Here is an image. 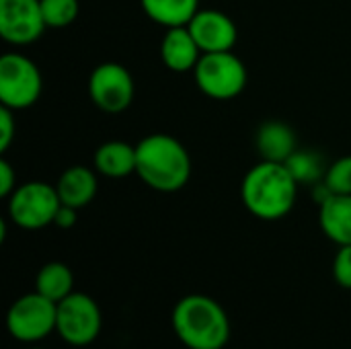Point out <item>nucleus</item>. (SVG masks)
Instances as JSON below:
<instances>
[{
    "instance_id": "9d476101",
    "label": "nucleus",
    "mask_w": 351,
    "mask_h": 349,
    "mask_svg": "<svg viewBox=\"0 0 351 349\" xmlns=\"http://www.w3.org/2000/svg\"><path fill=\"white\" fill-rule=\"evenodd\" d=\"M45 29L41 0H0V35L6 43L29 45Z\"/></svg>"
},
{
    "instance_id": "1a4fd4ad",
    "label": "nucleus",
    "mask_w": 351,
    "mask_h": 349,
    "mask_svg": "<svg viewBox=\"0 0 351 349\" xmlns=\"http://www.w3.org/2000/svg\"><path fill=\"white\" fill-rule=\"evenodd\" d=\"M90 101L105 113L125 111L136 95L134 76L117 62H103L95 66L88 78Z\"/></svg>"
},
{
    "instance_id": "5701e85b",
    "label": "nucleus",
    "mask_w": 351,
    "mask_h": 349,
    "mask_svg": "<svg viewBox=\"0 0 351 349\" xmlns=\"http://www.w3.org/2000/svg\"><path fill=\"white\" fill-rule=\"evenodd\" d=\"M14 111L8 107H0V152H6L14 140L16 134V121H14Z\"/></svg>"
},
{
    "instance_id": "4468645a",
    "label": "nucleus",
    "mask_w": 351,
    "mask_h": 349,
    "mask_svg": "<svg viewBox=\"0 0 351 349\" xmlns=\"http://www.w3.org/2000/svg\"><path fill=\"white\" fill-rule=\"evenodd\" d=\"M255 146L261 160L286 163L298 150V140L290 125L282 121H267L257 130Z\"/></svg>"
},
{
    "instance_id": "412c9836",
    "label": "nucleus",
    "mask_w": 351,
    "mask_h": 349,
    "mask_svg": "<svg viewBox=\"0 0 351 349\" xmlns=\"http://www.w3.org/2000/svg\"><path fill=\"white\" fill-rule=\"evenodd\" d=\"M325 185L331 193L339 195H351V154L337 158L325 175Z\"/></svg>"
},
{
    "instance_id": "dca6fc26",
    "label": "nucleus",
    "mask_w": 351,
    "mask_h": 349,
    "mask_svg": "<svg viewBox=\"0 0 351 349\" xmlns=\"http://www.w3.org/2000/svg\"><path fill=\"white\" fill-rule=\"evenodd\" d=\"M95 171L109 179H121L132 173H136V146L121 142V140H111L101 144L95 150L93 156Z\"/></svg>"
},
{
    "instance_id": "a878e982",
    "label": "nucleus",
    "mask_w": 351,
    "mask_h": 349,
    "mask_svg": "<svg viewBox=\"0 0 351 349\" xmlns=\"http://www.w3.org/2000/svg\"><path fill=\"white\" fill-rule=\"evenodd\" d=\"M29 349H43V348H35V346H33V348H29Z\"/></svg>"
},
{
    "instance_id": "0eeeda50",
    "label": "nucleus",
    "mask_w": 351,
    "mask_h": 349,
    "mask_svg": "<svg viewBox=\"0 0 351 349\" xmlns=\"http://www.w3.org/2000/svg\"><path fill=\"white\" fill-rule=\"evenodd\" d=\"M62 202L58 189L43 181L19 185L8 197V218L25 230H39L53 224Z\"/></svg>"
},
{
    "instance_id": "393cba45",
    "label": "nucleus",
    "mask_w": 351,
    "mask_h": 349,
    "mask_svg": "<svg viewBox=\"0 0 351 349\" xmlns=\"http://www.w3.org/2000/svg\"><path fill=\"white\" fill-rule=\"evenodd\" d=\"M76 220H78V216H76V208H70V206H60V210H58V214H56V220H53V224L58 226V228H72L74 224H76Z\"/></svg>"
},
{
    "instance_id": "b1692460",
    "label": "nucleus",
    "mask_w": 351,
    "mask_h": 349,
    "mask_svg": "<svg viewBox=\"0 0 351 349\" xmlns=\"http://www.w3.org/2000/svg\"><path fill=\"white\" fill-rule=\"evenodd\" d=\"M14 189H16L14 169L10 167V163L6 158H0V195L8 200Z\"/></svg>"
},
{
    "instance_id": "20e7f679",
    "label": "nucleus",
    "mask_w": 351,
    "mask_h": 349,
    "mask_svg": "<svg viewBox=\"0 0 351 349\" xmlns=\"http://www.w3.org/2000/svg\"><path fill=\"white\" fill-rule=\"evenodd\" d=\"M193 74L197 88L216 101H230L239 97L249 80L247 66L232 51L202 53Z\"/></svg>"
},
{
    "instance_id": "423d86ee",
    "label": "nucleus",
    "mask_w": 351,
    "mask_h": 349,
    "mask_svg": "<svg viewBox=\"0 0 351 349\" xmlns=\"http://www.w3.org/2000/svg\"><path fill=\"white\" fill-rule=\"evenodd\" d=\"M58 304L39 292L16 298L6 313V329L21 344H39L56 331Z\"/></svg>"
},
{
    "instance_id": "f03ea898",
    "label": "nucleus",
    "mask_w": 351,
    "mask_h": 349,
    "mask_svg": "<svg viewBox=\"0 0 351 349\" xmlns=\"http://www.w3.org/2000/svg\"><path fill=\"white\" fill-rule=\"evenodd\" d=\"M136 175L154 191H179L191 177L189 152L169 134H150L136 144Z\"/></svg>"
},
{
    "instance_id": "f8f14e48",
    "label": "nucleus",
    "mask_w": 351,
    "mask_h": 349,
    "mask_svg": "<svg viewBox=\"0 0 351 349\" xmlns=\"http://www.w3.org/2000/svg\"><path fill=\"white\" fill-rule=\"evenodd\" d=\"M160 58L173 72H189L197 66L202 49L187 27L167 29L160 43Z\"/></svg>"
},
{
    "instance_id": "6ab92c4d",
    "label": "nucleus",
    "mask_w": 351,
    "mask_h": 349,
    "mask_svg": "<svg viewBox=\"0 0 351 349\" xmlns=\"http://www.w3.org/2000/svg\"><path fill=\"white\" fill-rule=\"evenodd\" d=\"M286 167L290 169L292 177L298 181V185H317L327 175L323 158L313 150H296L286 160Z\"/></svg>"
},
{
    "instance_id": "4be33fe9",
    "label": "nucleus",
    "mask_w": 351,
    "mask_h": 349,
    "mask_svg": "<svg viewBox=\"0 0 351 349\" xmlns=\"http://www.w3.org/2000/svg\"><path fill=\"white\" fill-rule=\"evenodd\" d=\"M333 278L341 288L351 290V245L339 247L333 259Z\"/></svg>"
},
{
    "instance_id": "6e6552de",
    "label": "nucleus",
    "mask_w": 351,
    "mask_h": 349,
    "mask_svg": "<svg viewBox=\"0 0 351 349\" xmlns=\"http://www.w3.org/2000/svg\"><path fill=\"white\" fill-rule=\"evenodd\" d=\"M41 72L33 60L23 53H4L0 58V101L12 111L29 109L41 95Z\"/></svg>"
},
{
    "instance_id": "a211bd4d",
    "label": "nucleus",
    "mask_w": 351,
    "mask_h": 349,
    "mask_svg": "<svg viewBox=\"0 0 351 349\" xmlns=\"http://www.w3.org/2000/svg\"><path fill=\"white\" fill-rule=\"evenodd\" d=\"M35 292L49 298L51 302H60L74 292V276L72 269L62 261L45 263L35 278Z\"/></svg>"
},
{
    "instance_id": "f257e3e1",
    "label": "nucleus",
    "mask_w": 351,
    "mask_h": 349,
    "mask_svg": "<svg viewBox=\"0 0 351 349\" xmlns=\"http://www.w3.org/2000/svg\"><path fill=\"white\" fill-rule=\"evenodd\" d=\"M298 181L286 163L261 160L243 179L241 200L245 208L259 220H282L296 206Z\"/></svg>"
},
{
    "instance_id": "2eb2a0df",
    "label": "nucleus",
    "mask_w": 351,
    "mask_h": 349,
    "mask_svg": "<svg viewBox=\"0 0 351 349\" xmlns=\"http://www.w3.org/2000/svg\"><path fill=\"white\" fill-rule=\"evenodd\" d=\"M58 195H60V202L64 206H70V208H84L88 206L95 195H97V189H99V183H97V175L95 171H90L88 167H70L66 169L60 179H58Z\"/></svg>"
},
{
    "instance_id": "f3484780",
    "label": "nucleus",
    "mask_w": 351,
    "mask_h": 349,
    "mask_svg": "<svg viewBox=\"0 0 351 349\" xmlns=\"http://www.w3.org/2000/svg\"><path fill=\"white\" fill-rule=\"evenodd\" d=\"M140 4L148 19L167 29L187 27L199 10V0H140Z\"/></svg>"
},
{
    "instance_id": "ddd939ff",
    "label": "nucleus",
    "mask_w": 351,
    "mask_h": 349,
    "mask_svg": "<svg viewBox=\"0 0 351 349\" xmlns=\"http://www.w3.org/2000/svg\"><path fill=\"white\" fill-rule=\"evenodd\" d=\"M319 224L323 234L337 247L351 245V195L331 193L319 204Z\"/></svg>"
},
{
    "instance_id": "7ed1b4c3",
    "label": "nucleus",
    "mask_w": 351,
    "mask_h": 349,
    "mask_svg": "<svg viewBox=\"0 0 351 349\" xmlns=\"http://www.w3.org/2000/svg\"><path fill=\"white\" fill-rule=\"evenodd\" d=\"M171 323L187 349H222L230 341V319L224 306L206 294L181 298L173 309Z\"/></svg>"
},
{
    "instance_id": "39448f33",
    "label": "nucleus",
    "mask_w": 351,
    "mask_h": 349,
    "mask_svg": "<svg viewBox=\"0 0 351 349\" xmlns=\"http://www.w3.org/2000/svg\"><path fill=\"white\" fill-rule=\"evenodd\" d=\"M103 329V315L99 304L82 292H72L58 302L56 333L72 348H86L95 344Z\"/></svg>"
},
{
    "instance_id": "9b49d317",
    "label": "nucleus",
    "mask_w": 351,
    "mask_h": 349,
    "mask_svg": "<svg viewBox=\"0 0 351 349\" xmlns=\"http://www.w3.org/2000/svg\"><path fill=\"white\" fill-rule=\"evenodd\" d=\"M187 29L191 31L193 39L197 41L202 53L214 51H232L239 31L234 21L222 10H197V14L189 21Z\"/></svg>"
},
{
    "instance_id": "aec40b11",
    "label": "nucleus",
    "mask_w": 351,
    "mask_h": 349,
    "mask_svg": "<svg viewBox=\"0 0 351 349\" xmlns=\"http://www.w3.org/2000/svg\"><path fill=\"white\" fill-rule=\"evenodd\" d=\"M41 12L45 25L51 29H62L72 25L78 19L80 2L78 0H41Z\"/></svg>"
}]
</instances>
